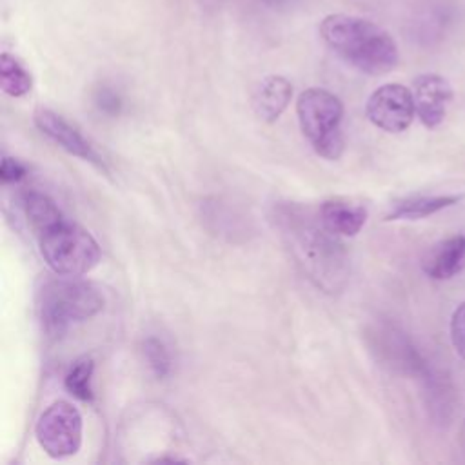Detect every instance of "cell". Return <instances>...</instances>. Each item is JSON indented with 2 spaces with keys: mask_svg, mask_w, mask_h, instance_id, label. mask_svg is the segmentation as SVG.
Listing matches in <instances>:
<instances>
[{
  "mask_svg": "<svg viewBox=\"0 0 465 465\" xmlns=\"http://www.w3.org/2000/svg\"><path fill=\"white\" fill-rule=\"evenodd\" d=\"M104 309L102 292L78 276L51 278L38 291V314L44 331L60 336L73 323L85 322Z\"/></svg>",
  "mask_w": 465,
  "mask_h": 465,
  "instance_id": "7a4b0ae2",
  "label": "cell"
},
{
  "mask_svg": "<svg viewBox=\"0 0 465 465\" xmlns=\"http://www.w3.org/2000/svg\"><path fill=\"white\" fill-rule=\"evenodd\" d=\"M260 2H263L265 5H269V7H272V9H278V7H283V5L291 4L292 0H260Z\"/></svg>",
  "mask_w": 465,
  "mask_h": 465,
  "instance_id": "44dd1931",
  "label": "cell"
},
{
  "mask_svg": "<svg viewBox=\"0 0 465 465\" xmlns=\"http://www.w3.org/2000/svg\"><path fill=\"white\" fill-rule=\"evenodd\" d=\"M412 96L418 118L425 127L434 129L447 114V107L452 100V87L443 76L427 73L414 80Z\"/></svg>",
  "mask_w": 465,
  "mask_h": 465,
  "instance_id": "9c48e42d",
  "label": "cell"
},
{
  "mask_svg": "<svg viewBox=\"0 0 465 465\" xmlns=\"http://www.w3.org/2000/svg\"><path fill=\"white\" fill-rule=\"evenodd\" d=\"M465 263V234L450 236L427 251L421 269L434 280L452 278Z\"/></svg>",
  "mask_w": 465,
  "mask_h": 465,
  "instance_id": "8fae6325",
  "label": "cell"
},
{
  "mask_svg": "<svg viewBox=\"0 0 465 465\" xmlns=\"http://www.w3.org/2000/svg\"><path fill=\"white\" fill-rule=\"evenodd\" d=\"M93 372H94V361L87 356L78 358L71 369L67 371L64 378V385L69 394L82 401L93 400Z\"/></svg>",
  "mask_w": 465,
  "mask_h": 465,
  "instance_id": "2e32d148",
  "label": "cell"
},
{
  "mask_svg": "<svg viewBox=\"0 0 465 465\" xmlns=\"http://www.w3.org/2000/svg\"><path fill=\"white\" fill-rule=\"evenodd\" d=\"M461 194H438V196H412L398 202L387 214V220H420L441 209L458 203Z\"/></svg>",
  "mask_w": 465,
  "mask_h": 465,
  "instance_id": "4fadbf2b",
  "label": "cell"
},
{
  "mask_svg": "<svg viewBox=\"0 0 465 465\" xmlns=\"http://www.w3.org/2000/svg\"><path fill=\"white\" fill-rule=\"evenodd\" d=\"M367 118L387 133L405 131L416 114L412 91L401 84H383L367 100Z\"/></svg>",
  "mask_w": 465,
  "mask_h": 465,
  "instance_id": "52a82bcc",
  "label": "cell"
},
{
  "mask_svg": "<svg viewBox=\"0 0 465 465\" xmlns=\"http://www.w3.org/2000/svg\"><path fill=\"white\" fill-rule=\"evenodd\" d=\"M36 238L44 260L56 274L82 276L94 269L102 258L100 245L91 232L65 216L36 232Z\"/></svg>",
  "mask_w": 465,
  "mask_h": 465,
  "instance_id": "277c9868",
  "label": "cell"
},
{
  "mask_svg": "<svg viewBox=\"0 0 465 465\" xmlns=\"http://www.w3.org/2000/svg\"><path fill=\"white\" fill-rule=\"evenodd\" d=\"M320 36L351 67L381 76L398 65L394 38L378 24L345 13L327 15L320 22Z\"/></svg>",
  "mask_w": 465,
  "mask_h": 465,
  "instance_id": "6da1fadb",
  "label": "cell"
},
{
  "mask_svg": "<svg viewBox=\"0 0 465 465\" xmlns=\"http://www.w3.org/2000/svg\"><path fill=\"white\" fill-rule=\"evenodd\" d=\"M282 218L291 249L298 256L305 272H309V276L327 291L336 289L345 269V254L341 243L336 242V236L322 223L318 229L291 209L283 213Z\"/></svg>",
  "mask_w": 465,
  "mask_h": 465,
  "instance_id": "3957f363",
  "label": "cell"
},
{
  "mask_svg": "<svg viewBox=\"0 0 465 465\" xmlns=\"http://www.w3.org/2000/svg\"><path fill=\"white\" fill-rule=\"evenodd\" d=\"M0 85L9 96H24L33 87V78L29 71L20 64V60L9 53L0 54Z\"/></svg>",
  "mask_w": 465,
  "mask_h": 465,
  "instance_id": "9a60e30c",
  "label": "cell"
},
{
  "mask_svg": "<svg viewBox=\"0 0 465 465\" xmlns=\"http://www.w3.org/2000/svg\"><path fill=\"white\" fill-rule=\"evenodd\" d=\"M292 85L280 74H271L260 82L254 91L252 105L256 114L265 122H274L289 105Z\"/></svg>",
  "mask_w": 465,
  "mask_h": 465,
  "instance_id": "7c38bea8",
  "label": "cell"
},
{
  "mask_svg": "<svg viewBox=\"0 0 465 465\" xmlns=\"http://www.w3.org/2000/svg\"><path fill=\"white\" fill-rule=\"evenodd\" d=\"M22 205L35 234L64 218L58 205L47 194H42L38 191L25 193L22 198Z\"/></svg>",
  "mask_w": 465,
  "mask_h": 465,
  "instance_id": "5bb4252c",
  "label": "cell"
},
{
  "mask_svg": "<svg viewBox=\"0 0 465 465\" xmlns=\"http://www.w3.org/2000/svg\"><path fill=\"white\" fill-rule=\"evenodd\" d=\"M36 441L51 458H67L82 445L84 421L80 411L64 400L51 403L38 418L35 427Z\"/></svg>",
  "mask_w": 465,
  "mask_h": 465,
  "instance_id": "8992f818",
  "label": "cell"
},
{
  "mask_svg": "<svg viewBox=\"0 0 465 465\" xmlns=\"http://www.w3.org/2000/svg\"><path fill=\"white\" fill-rule=\"evenodd\" d=\"M143 356L149 365V369L154 372L156 378H165L171 371V356L167 347L162 340L149 336L143 341Z\"/></svg>",
  "mask_w": 465,
  "mask_h": 465,
  "instance_id": "e0dca14e",
  "label": "cell"
},
{
  "mask_svg": "<svg viewBox=\"0 0 465 465\" xmlns=\"http://www.w3.org/2000/svg\"><path fill=\"white\" fill-rule=\"evenodd\" d=\"M450 340L456 352L465 360V302L456 307L450 318Z\"/></svg>",
  "mask_w": 465,
  "mask_h": 465,
  "instance_id": "ac0fdd59",
  "label": "cell"
},
{
  "mask_svg": "<svg viewBox=\"0 0 465 465\" xmlns=\"http://www.w3.org/2000/svg\"><path fill=\"white\" fill-rule=\"evenodd\" d=\"M27 174V167L11 156H4L2 158V167H0V178L4 183H15L18 180H22Z\"/></svg>",
  "mask_w": 465,
  "mask_h": 465,
  "instance_id": "ffe728a7",
  "label": "cell"
},
{
  "mask_svg": "<svg viewBox=\"0 0 465 465\" xmlns=\"http://www.w3.org/2000/svg\"><path fill=\"white\" fill-rule=\"evenodd\" d=\"M35 124L42 134H45L49 140H53L58 147H62L69 154L78 156L85 162H91L100 169H105L104 160L94 151L91 142L58 113L51 109H38L35 113Z\"/></svg>",
  "mask_w": 465,
  "mask_h": 465,
  "instance_id": "ba28073f",
  "label": "cell"
},
{
  "mask_svg": "<svg viewBox=\"0 0 465 465\" xmlns=\"http://www.w3.org/2000/svg\"><path fill=\"white\" fill-rule=\"evenodd\" d=\"M296 114L300 129L312 149L327 160H338L345 147L340 129L343 118L341 100L327 89L311 87L300 93Z\"/></svg>",
  "mask_w": 465,
  "mask_h": 465,
  "instance_id": "5b68a950",
  "label": "cell"
},
{
  "mask_svg": "<svg viewBox=\"0 0 465 465\" xmlns=\"http://www.w3.org/2000/svg\"><path fill=\"white\" fill-rule=\"evenodd\" d=\"M320 223L334 236H356L367 222V209L343 198H331L320 205Z\"/></svg>",
  "mask_w": 465,
  "mask_h": 465,
  "instance_id": "30bf717a",
  "label": "cell"
},
{
  "mask_svg": "<svg viewBox=\"0 0 465 465\" xmlns=\"http://www.w3.org/2000/svg\"><path fill=\"white\" fill-rule=\"evenodd\" d=\"M94 104L98 105V109L105 114H118L120 113V107H122V100L118 96V93H114L113 89L109 87H100L94 94Z\"/></svg>",
  "mask_w": 465,
  "mask_h": 465,
  "instance_id": "d6986e66",
  "label": "cell"
}]
</instances>
